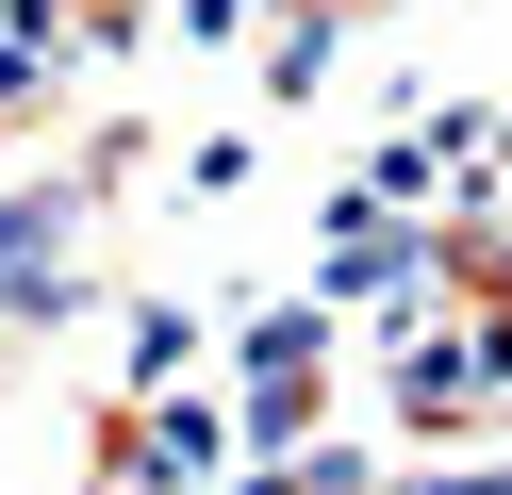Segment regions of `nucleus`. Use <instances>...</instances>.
<instances>
[{"mask_svg":"<svg viewBox=\"0 0 512 495\" xmlns=\"http://www.w3.org/2000/svg\"><path fill=\"white\" fill-rule=\"evenodd\" d=\"M100 495H133V479H100Z\"/></svg>","mask_w":512,"mask_h":495,"instance_id":"nucleus-1","label":"nucleus"}]
</instances>
